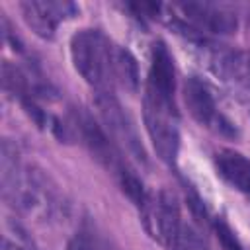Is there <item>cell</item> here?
<instances>
[{
    "label": "cell",
    "mask_w": 250,
    "mask_h": 250,
    "mask_svg": "<svg viewBox=\"0 0 250 250\" xmlns=\"http://www.w3.org/2000/svg\"><path fill=\"white\" fill-rule=\"evenodd\" d=\"M21 16L31 31L43 39H53L57 27L66 18L76 14V6L72 2H59V0H29L20 4Z\"/></svg>",
    "instance_id": "7"
},
{
    "label": "cell",
    "mask_w": 250,
    "mask_h": 250,
    "mask_svg": "<svg viewBox=\"0 0 250 250\" xmlns=\"http://www.w3.org/2000/svg\"><path fill=\"white\" fill-rule=\"evenodd\" d=\"M213 229H215L217 240H219V244L223 246V250H244V246L240 244L236 232L227 225V221L215 219V221H213Z\"/></svg>",
    "instance_id": "11"
},
{
    "label": "cell",
    "mask_w": 250,
    "mask_h": 250,
    "mask_svg": "<svg viewBox=\"0 0 250 250\" xmlns=\"http://www.w3.org/2000/svg\"><path fill=\"white\" fill-rule=\"evenodd\" d=\"M215 168L229 186L250 197V158L236 150L223 148L215 154Z\"/></svg>",
    "instance_id": "8"
},
{
    "label": "cell",
    "mask_w": 250,
    "mask_h": 250,
    "mask_svg": "<svg viewBox=\"0 0 250 250\" xmlns=\"http://www.w3.org/2000/svg\"><path fill=\"white\" fill-rule=\"evenodd\" d=\"M184 102H186L189 115L205 129H209L217 135H225V137L236 135L234 125L217 107L215 96L203 80L191 76L184 82Z\"/></svg>",
    "instance_id": "6"
},
{
    "label": "cell",
    "mask_w": 250,
    "mask_h": 250,
    "mask_svg": "<svg viewBox=\"0 0 250 250\" xmlns=\"http://www.w3.org/2000/svg\"><path fill=\"white\" fill-rule=\"evenodd\" d=\"M94 105H96L98 121L102 125L104 133L109 137V141L119 150H125L131 156L143 160V148L137 139V133H135L131 121L127 119V115L123 113L113 92L94 94Z\"/></svg>",
    "instance_id": "5"
},
{
    "label": "cell",
    "mask_w": 250,
    "mask_h": 250,
    "mask_svg": "<svg viewBox=\"0 0 250 250\" xmlns=\"http://www.w3.org/2000/svg\"><path fill=\"white\" fill-rule=\"evenodd\" d=\"M2 250H37V248H35L33 242L25 236V232H23L21 229L16 227V238H12L8 232L4 234Z\"/></svg>",
    "instance_id": "12"
},
{
    "label": "cell",
    "mask_w": 250,
    "mask_h": 250,
    "mask_svg": "<svg viewBox=\"0 0 250 250\" xmlns=\"http://www.w3.org/2000/svg\"><path fill=\"white\" fill-rule=\"evenodd\" d=\"M2 191L10 205L37 219L55 217L61 209L57 191L49 180L31 166L20 162L16 148L2 145Z\"/></svg>",
    "instance_id": "2"
},
{
    "label": "cell",
    "mask_w": 250,
    "mask_h": 250,
    "mask_svg": "<svg viewBox=\"0 0 250 250\" xmlns=\"http://www.w3.org/2000/svg\"><path fill=\"white\" fill-rule=\"evenodd\" d=\"M176 70L168 47L156 41L150 49V64L143 94L145 127L158 158L174 164L180 150V119L174 100Z\"/></svg>",
    "instance_id": "1"
},
{
    "label": "cell",
    "mask_w": 250,
    "mask_h": 250,
    "mask_svg": "<svg viewBox=\"0 0 250 250\" xmlns=\"http://www.w3.org/2000/svg\"><path fill=\"white\" fill-rule=\"evenodd\" d=\"M141 221L145 225V230L150 234L152 240L158 244L170 248L180 232H182V217H180V205L174 193L160 189V191H148L145 203L139 207Z\"/></svg>",
    "instance_id": "4"
},
{
    "label": "cell",
    "mask_w": 250,
    "mask_h": 250,
    "mask_svg": "<svg viewBox=\"0 0 250 250\" xmlns=\"http://www.w3.org/2000/svg\"><path fill=\"white\" fill-rule=\"evenodd\" d=\"M117 47L100 29H80L70 39V59L76 72L96 90L113 92Z\"/></svg>",
    "instance_id": "3"
},
{
    "label": "cell",
    "mask_w": 250,
    "mask_h": 250,
    "mask_svg": "<svg viewBox=\"0 0 250 250\" xmlns=\"http://www.w3.org/2000/svg\"><path fill=\"white\" fill-rule=\"evenodd\" d=\"M66 250H105L96 238H92L88 232H76L70 240Z\"/></svg>",
    "instance_id": "13"
},
{
    "label": "cell",
    "mask_w": 250,
    "mask_h": 250,
    "mask_svg": "<svg viewBox=\"0 0 250 250\" xmlns=\"http://www.w3.org/2000/svg\"><path fill=\"white\" fill-rule=\"evenodd\" d=\"M215 70L225 80H230L250 98V51L225 53L215 57Z\"/></svg>",
    "instance_id": "9"
},
{
    "label": "cell",
    "mask_w": 250,
    "mask_h": 250,
    "mask_svg": "<svg viewBox=\"0 0 250 250\" xmlns=\"http://www.w3.org/2000/svg\"><path fill=\"white\" fill-rule=\"evenodd\" d=\"M115 86L123 90L135 92L139 86V66L135 57L125 49L117 47V61H115Z\"/></svg>",
    "instance_id": "10"
}]
</instances>
